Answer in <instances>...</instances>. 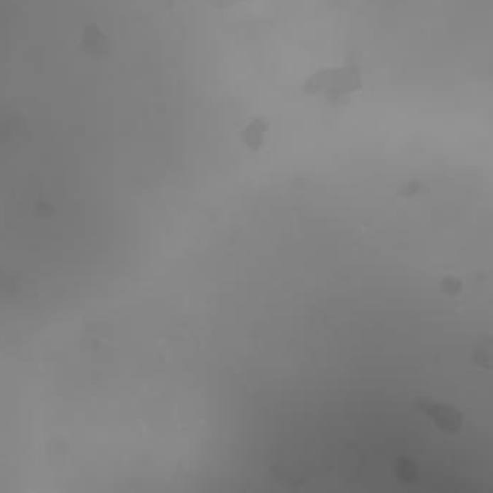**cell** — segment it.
<instances>
[{
  "mask_svg": "<svg viewBox=\"0 0 493 493\" xmlns=\"http://www.w3.org/2000/svg\"><path fill=\"white\" fill-rule=\"evenodd\" d=\"M417 407L421 413L428 416L441 431L453 434L462 427L463 417L452 406L434 403L431 400H418Z\"/></svg>",
  "mask_w": 493,
  "mask_h": 493,
  "instance_id": "cell-1",
  "label": "cell"
},
{
  "mask_svg": "<svg viewBox=\"0 0 493 493\" xmlns=\"http://www.w3.org/2000/svg\"><path fill=\"white\" fill-rule=\"evenodd\" d=\"M473 362L484 369H493V336H483L473 350Z\"/></svg>",
  "mask_w": 493,
  "mask_h": 493,
  "instance_id": "cell-2",
  "label": "cell"
},
{
  "mask_svg": "<svg viewBox=\"0 0 493 493\" xmlns=\"http://www.w3.org/2000/svg\"><path fill=\"white\" fill-rule=\"evenodd\" d=\"M399 476L404 480V482H413L417 479V470H416V466L408 462L407 459H401L400 463H399Z\"/></svg>",
  "mask_w": 493,
  "mask_h": 493,
  "instance_id": "cell-3",
  "label": "cell"
},
{
  "mask_svg": "<svg viewBox=\"0 0 493 493\" xmlns=\"http://www.w3.org/2000/svg\"><path fill=\"white\" fill-rule=\"evenodd\" d=\"M462 281L456 277H445L441 281V290L448 296H453V298L462 291Z\"/></svg>",
  "mask_w": 493,
  "mask_h": 493,
  "instance_id": "cell-4",
  "label": "cell"
}]
</instances>
